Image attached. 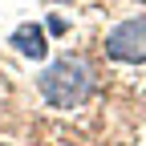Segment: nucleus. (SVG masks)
<instances>
[{
    "label": "nucleus",
    "mask_w": 146,
    "mask_h": 146,
    "mask_svg": "<svg viewBox=\"0 0 146 146\" xmlns=\"http://www.w3.org/2000/svg\"><path fill=\"white\" fill-rule=\"evenodd\" d=\"M8 45L21 53V57H33V61H41L45 53H49V41H45L41 25H21V29L8 36Z\"/></svg>",
    "instance_id": "obj_3"
},
{
    "label": "nucleus",
    "mask_w": 146,
    "mask_h": 146,
    "mask_svg": "<svg viewBox=\"0 0 146 146\" xmlns=\"http://www.w3.org/2000/svg\"><path fill=\"white\" fill-rule=\"evenodd\" d=\"M36 89L53 110H77L89 94H94V65L85 57H57L53 65L41 69L36 77Z\"/></svg>",
    "instance_id": "obj_1"
},
{
    "label": "nucleus",
    "mask_w": 146,
    "mask_h": 146,
    "mask_svg": "<svg viewBox=\"0 0 146 146\" xmlns=\"http://www.w3.org/2000/svg\"><path fill=\"white\" fill-rule=\"evenodd\" d=\"M106 53L114 61L126 65H142L146 61V16H130L106 33Z\"/></svg>",
    "instance_id": "obj_2"
}]
</instances>
